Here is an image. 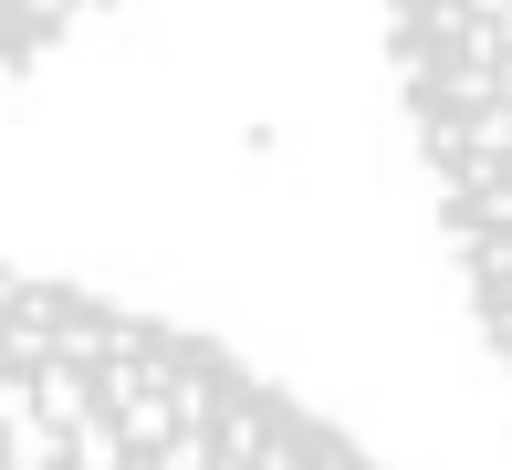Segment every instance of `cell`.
Segmentation results:
<instances>
[{
  "label": "cell",
  "instance_id": "6da1fadb",
  "mask_svg": "<svg viewBox=\"0 0 512 470\" xmlns=\"http://www.w3.org/2000/svg\"><path fill=\"white\" fill-rule=\"evenodd\" d=\"M0 470H377L335 418L136 303L0 272Z\"/></svg>",
  "mask_w": 512,
  "mask_h": 470
},
{
  "label": "cell",
  "instance_id": "7a4b0ae2",
  "mask_svg": "<svg viewBox=\"0 0 512 470\" xmlns=\"http://www.w3.org/2000/svg\"><path fill=\"white\" fill-rule=\"evenodd\" d=\"M84 11H95V0H0V84H11L21 63H42Z\"/></svg>",
  "mask_w": 512,
  "mask_h": 470
}]
</instances>
